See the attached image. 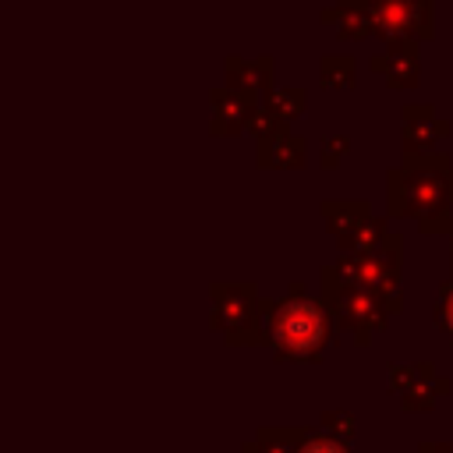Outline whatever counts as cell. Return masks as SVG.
<instances>
[{"label": "cell", "instance_id": "3", "mask_svg": "<svg viewBox=\"0 0 453 453\" xmlns=\"http://www.w3.org/2000/svg\"><path fill=\"white\" fill-rule=\"evenodd\" d=\"M439 322L449 329V336H453V287L446 290V297H442V308H439Z\"/></svg>", "mask_w": 453, "mask_h": 453}, {"label": "cell", "instance_id": "2", "mask_svg": "<svg viewBox=\"0 0 453 453\" xmlns=\"http://www.w3.org/2000/svg\"><path fill=\"white\" fill-rule=\"evenodd\" d=\"M294 453H347L333 435H311V439H304Z\"/></svg>", "mask_w": 453, "mask_h": 453}, {"label": "cell", "instance_id": "1", "mask_svg": "<svg viewBox=\"0 0 453 453\" xmlns=\"http://www.w3.org/2000/svg\"><path fill=\"white\" fill-rule=\"evenodd\" d=\"M273 340L283 357H315L326 343V322L322 311L308 301H290L276 311Z\"/></svg>", "mask_w": 453, "mask_h": 453}]
</instances>
